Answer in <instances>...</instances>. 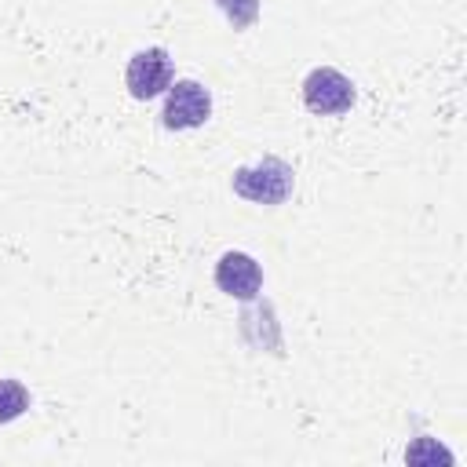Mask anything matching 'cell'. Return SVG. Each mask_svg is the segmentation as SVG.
I'll list each match as a JSON object with an SVG mask.
<instances>
[{
  "mask_svg": "<svg viewBox=\"0 0 467 467\" xmlns=\"http://www.w3.org/2000/svg\"><path fill=\"white\" fill-rule=\"evenodd\" d=\"M124 84L128 91L146 102V99H157L161 91L171 88V58L164 47H142L131 55L128 69H124Z\"/></svg>",
  "mask_w": 467,
  "mask_h": 467,
  "instance_id": "3957f363",
  "label": "cell"
},
{
  "mask_svg": "<svg viewBox=\"0 0 467 467\" xmlns=\"http://www.w3.org/2000/svg\"><path fill=\"white\" fill-rule=\"evenodd\" d=\"M212 113V95L197 80H175L164 99V128H201Z\"/></svg>",
  "mask_w": 467,
  "mask_h": 467,
  "instance_id": "277c9868",
  "label": "cell"
},
{
  "mask_svg": "<svg viewBox=\"0 0 467 467\" xmlns=\"http://www.w3.org/2000/svg\"><path fill=\"white\" fill-rule=\"evenodd\" d=\"M215 285L234 299H255V292L263 288V270L248 252H226L215 263Z\"/></svg>",
  "mask_w": 467,
  "mask_h": 467,
  "instance_id": "5b68a950",
  "label": "cell"
},
{
  "mask_svg": "<svg viewBox=\"0 0 467 467\" xmlns=\"http://www.w3.org/2000/svg\"><path fill=\"white\" fill-rule=\"evenodd\" d=\"M234 190L255 204H281L292 193V168L277 157H263L259 164L234 171Z\"/></svg>",
  "mask_w": 467,
  "mask_h": 467,
  "instance_id": "6da1fadb",
  "label": "cell"
},
{
  "mask_svg": "<svg viewBox=\"0 0 467 467\" xmlns=\"http://www.w3.org/2000/svg\"><path fill=\"white\" fill-rule=\"evenodd\" d=\"M303 102L310 113L317 117H336V113H347L354 106V84L350 77H343L339 69L332 66H317L306 73L303 80Z\"/></svg>",
  "mask_w": 467,
  "mask_h": 467,
  "instance_id": "7a4b0ae2",
  "label": "cell"
},
{
  "mask_svg": "<svg viewBox=\"0 0 467 467\" xmlns=\"http://www.w3.org/2000/svg\"><path fill=\"white\" fill-rule=\"evenodd\" d=\"M219 4H223V11L230 15L234 26H248L259 11V0H219Z\"/></svg>",
  "mask_w": 467,
  "mask_h": 467,
  "instance_id": "52a82bcc",
  "label": "cell"
},
{
  "mask_svg": "<svg viewBox=\"0 0 467 467\" xmlns=\"http://www.w3.org/2000/svg\"><path fill=\"white\" fill-rule=\"evenodd\" d=\"M405 456H409V463H416V460H452L441 445H431V441H423V449H409Z\"/></svg>",
  "mask_w": 467,
  "mask_h": 467,
  "instance_id": "ba28073f",
  "label": "cell"
},
{
  "mask_svg": "<svg viewBox=\"0 0 467 467\" xmlns=\"http://www.w3.org/2000/svg\"><path fill=\"white\" fill-rule=\"evenodd\" d=\"M29 409V390L18 379H0V423L18 420Z\"/></svg>",
  "mask_w": 467,
  "mask_h": 467,
  "instance_id": "8992f818",
  "label": "cell"
}]
</instances>
